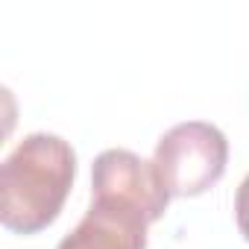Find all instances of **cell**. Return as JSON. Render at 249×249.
<instances>
[{"mask_svg": "<svg viewBox=\"0 0 249 249\" xmlns=\"http://www.w3.org/2000/svg\"><path fill=\"white\" fill-rule=\"evenodd\" d=\"M76 179L73 147L50 132L27 135L0 167V223L12 234L44 231L65 208Z\"/></svg>", "mask_w": 249, "mask_h": 249, "instance_id": "6da1fadb", "label": "cell"}, {"mask_svg": "<svg viewBox=\"0 0 249 249\" xmlns=\"http://www.w3.org/2000/svg\"><path fill=\"white\" fill-rule=\"evenodd\" d=\"M153 164L170 196H199L223 179L229 164V141L214 123H176L159 138Z\"/></svg>", "mask_w": 249, "mask_h": 249, "instance_id": "7a4b0ae2", "label": "cell"}, {"mask_svg": "<svg viewBox=\"0 0 249 249\" xmlns=\"http://www.w3.org/2000/svg\"><path fill=\"white\" fill-rule=\"evenodd\" d=\"M91 199L132 205L150 223H156L164 217L170 194L153 161L129 150H106L91 164Z\"/></svg>", "mask_w": 249, "mask_h": 249, "instance_id": "3957f363", "label": "cell"}, {"mask_svg": "<svg viewBox=\"0 0 249 249\" xmlns=\"http://www.w3.org/2000/svg\"><path fill=\"white\" fill-rule=\"evenodd\" d=\"M150 220L114 199H91V208L56 249H147Z\"/></svg>", "mask_w": 249, "mask_h": 249, "instance_id": "277c9868", "label": "cell"}, {"mask_svg": "<svg viewBox=\"0 0 249 249\" xmlns=\"http://www.w3.org/2000/svg\"><path fill=\"white\" fill-rule=\"evenodd\" d=\"M234 220H237L240 234L249 240V173L243 176V182L234 194Z\"/></svg>", "mask_w": 249, "mask_h": 249, "instance_id": "5b68a950", "label": "cell"}]
</instances>
